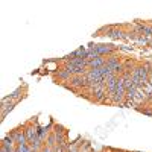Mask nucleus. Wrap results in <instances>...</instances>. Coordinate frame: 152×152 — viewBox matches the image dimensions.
<instances>
[{
	"label": "nucleus",
	"mask_w": 152,
	"mask_h": 152,
	"mask_svg": "<svg viewBox=\"0 0 152 152\" xmlns=\"http://www.w3.org/2000/svg\"><path fill=\"white\" fill-rule=\"evenodd\" d=\"M34 152H38V151H34Z\"/></svg>",
	"instance_id": "9"
},
{
	"label": "nucleus",
	"mask_w": 152,
	"mask_h": 152,
	"mask_svg": "<svg viewBox=\"0 0 152 152\" xmlns=\"http://www.w3.org/2000/svg\"><path fill=\"white\" fill-rule=\"evenodd\" d=\"M102 152H111V151H102Z\"/></svg>",
	"instance_id": "7"
},
{
	"label": "nucleus",
	"mask_w": 152,
	"mask_h": 152,
	"mask_svg": "<svg viewBox=\"0 0 152 152\" xmlns=\"http://www.w3.org/2000/svg\"><path fill=\"white\" fill-rule=\"evenodd\" d=\"M88 49L93 50V52H96L99 56H107V55L111 56L114 53V50H116L110 44H90V46H88Z\"/></svg>",
	"instance_id": "1"
},
{
	"label": "nucleus",
	"mask_w": 152,
	"mask_h": 152,
	"mask_svg": "<svg viewBox=\"0 0 152 152\" xmlns=\"http://www.w3.org/2000/svg\"><path fill=\"white\" fill-rule=\"evenodd\" d=\"M69 82L73 90L75 88H87L88 87V81L85 78V75H75V76H72V79Z\"/></svg>",
	"instance_id": "2"
},
{
	"label": "nucleus",
	"mask_w": 152,
	"mask_h": 152,
	"mask_svg": "<svg viewBox=\"0 0 152 152\" xmlns=\"http://www.w3.org/2000/svg\"><path fill=\"white\" fill-rule=\"evenodd\" d=\"M107 29V35L110 37V38H113V40H125L126 38V32H123V31H120L119 28H105Z\"/></svg>",
	"instance_id": "4"
},
{
	"label": "nucleus",
	"mask_w": 152,
	"mask_h": 152,
	"mask_svg": "<svg viewBox=\"0 0 152 152\" xmlns=\"http://www.w3.org/2000/svg\"><path fill=\"white\" fill-rule=\"evenodd\" d=\"M107 64V58L105 56H97L91 61H88V69H100Z\"/></svg>",
	"instance_id": "5"
},
{
	"label": "nucleus",
	"mask_w": 152,
	"mask_h": 152,
	"mask_svg": "<svg viewBox=\"0 0 152 152\" xmlns=\"http://www.w3.org/2000/svg\"><path fill=\"white\" fill-rule=\"evenodd\" d=\"M116 152H123V151H116Z\"/></svg>",
	"instance_id": "8"
},
{
	"label": "nucleus",
	"mask_w": 152,
	"mask_h": 152,
	"mask_svg": "<svg viewBox=\"0 0 152 152\" xmlns=\"http://www.w3.org/2000/svg\"><path fill=\"white\" fill-rule=\"evenodd\" d=\"M15 104H17V102H11V104L8 105V102H2V117H3V119L6 117V114L15 107Z\"/></svg>",
	"instance_id": "6"
},
{
	"label": "nucleus",
	"mask_w": 152,
	"mask_h": 152,
	"mask_svg": "<svg viewBox=\"0 0 152 152\" xmlns=\"http://www.w3.org/2000/svg\"><path fill=\"white\" fill-rule=\"evenodd\" d=\"M24 134H26V138H28V143H32L35 138H38V126L37 125H26L24 126Z\"/></svg>",
	"instance_id": "3"
}]
</instances>
